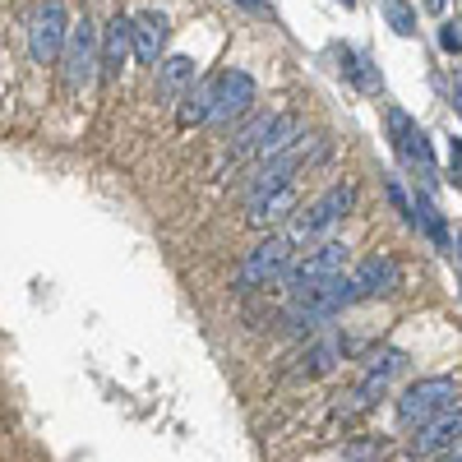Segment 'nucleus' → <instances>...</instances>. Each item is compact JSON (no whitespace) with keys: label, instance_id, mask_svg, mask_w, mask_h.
Listing matches in <instances>:
<instances>
[{"label":"nucleus","instance_id":"13","mask_svg":"<svg viewBox=\"0 0 462 462\" xmlns=\"http://www.w3.org/2000/svg\"><path fill=\"white\" fill-rule=\"evenodd\" d=\"M300 134H305V121H300L296 111L268 116V125H263V139H259V148H254V158H259V162H263V158H278V152H287Z\"/></svg>","mask_w":462,"mask_h":462},{"label":"nucleus","instance_id":"2","mask_svg":"<svg viewBox=\"0 0 462 462\" xmlns=\"http://www.w3.org/2000/svg\"><path fill=\"white\" fill-rule=\"evenodd\" d=\"M346 245L342 241H324V245H315L310 254H305L300 263L291 259L287 263V273L278 278L282 287H287V296L296 300V296H310V291H319L324 282H333V278H342L346 273Z\"/></svg>","mask_w":462,"mask_h":462},{"label":"nucleus","instance_id":"5","mask_svg":"<svg viewBox=\"0 0 462 462\" xmlns=\"http://www.w3.org/2000/svg\"><path fill=\"white\" fill-rule=\"evenodd\" d=\"M65 32H69V14H65V0H42L28 19V56L37 65H56L60 47H65Z\"/></svg>","mask_w":462,"mask_h":462},{"label":"nucleus","instance_id":"19","mask_svg":"<svg viewBox=\"0 0 462 462\" xmlns=\"http://www.w3.org/2000/svg\"><path fill=\"white\" fill-rule=\"evenodd\" d=\"M189 84H195V60H189V56H171V60H158V88H162L167 97L185 93Z\"/></svg>","mask_w":462,"mask_h":462},{"label":"nucleus","instance_id":"10","mask_svg":"<svg viewBox=\"0 0 462 462\" xmlns=\"http://www.w3.org/2000/svg\"><path fill=\"white\" fill-rule=\"evenodd\" d=\"M167 37H171V28H167V14H158V10L130 19V51H134L143 65H158V60H162Z\"/></svg>","mask_w":462,"mask_h":462},{"label":"nucleus","instance_id":"9","mask_svg":"<svg viewBox=\"0 0 462 462\" xmlns=\"http://www.w3.org/2000/svg\"><path fill=\"white\" fill-rule=\"evenodd\" d=\"M346 287H352L356 300H370V296H389L402 287V268L393 254H365L356 263V273H346Z\"/></svg>","mask_w":462,"mask_h":462},{"label":"nucleus","instance_id":"29","mask_svg":"<svg viewBox=\"0 0 462 462\" xmlns=\"http://www.w3.org/2000/svg\"><path fill=\"white\" fill-rule=\"evenodd\" d=\"M342 5H346V10H352V5H356V0H342Z\"/></svg>","mask_w":462,"mask_h":462},{"label":"nucleus","instance_id":"11","mask_svg":"<svg viewBox=\"0 0 462 462\" xmlns=\"http://www.w3.org/2000/svg\"><path fill=\"white\" fill-rule=\"evenodd\" d=\"M457 430H462L457 407L444 411V416H435V420H426V426H416V435H411V457H435V453L457 448Z\"/></svg>","mask_w":462,"mask_h":462},{"label":"nucleus","instance_id":"26","mask_svg":"<svg viewBox=\"0 0 462 462\" xmlns=\"http://www.w3.org/2000/svg\"><path fill=\"white\" fill-rule=\"evenodd\" d=\"M236 5H245V10H254V14H273V5H268V0H236Z\"/></svg>","mask_w":462,"mask_h":462},{"label":"nucleus","instance_id":"3","mask_svg":"<svg viewBox=\"0 0 462 462\" xmlns=\"http://www.w3.org/2000/svg\"><path fill=\"white\" fill-rule=\"evenodd\" d=\"M457 407V374H439V379H416L411 389L398 398V420L407 430L426 426V420L444 416Z\"/></svg>","mask_w":462,"mask_h":462},{"label":"nucleus","instance_id":"1","mask_svg":"<svg viewBox=\"0 0 462 462\" xmlns=\"http://www.w3.org/2000/svg\"><path fill=\"white\" fill-rule=\"evenodd\" d=\"M352 204H356V185H346V180H337V185H328L324 195L310 204V208H296L287 222V236H291V245H310V241H324L328 231L352 213Z\"/></svg>","mask_w":462,"mask_h":462},{"label":"nucleus","instance_id":"8","mask_svg":"<svg viewBox=\"0 0 462 462\" xmlns=\"http://www.w3.org/2000/svg\"><path fill=\"white\" fill-rule=\"evenodd\" d=\"M254 106V79L245 69H222L213 79V111H208V125H231Z\"/></svg>","mask_w":462,"mask_h":462},{"label":"nucleus","instance_id":"18","mask_svg":"<svg viewBox=\"0 0 462 462\" xmlns=\"http://www.w3.org/2000/svg\"><path fill=\"white\" fill-rule=\"evenodd\" d=\"M208 111H213V79H199L180 93V121L185 125H208Z\"/></svg>","mask_w":462,"mask_h":462},{"label":"nucleus","instance_id":"7","mask_svg":"<svg viewBox=\"0 0 462 462\" xmlns=\"http://www.w3.org/2000/svg\"><path fill=\"white\" fill-rule=\"evenodd\" d=\"M389 139H393V148H398V158H402L407 171H416L420 180H430V176H435L430 139H426V130H420L402 106H389Z\"/></svg>","mask_w":462,"mask_h":462},{"label":"nucleus","instance_id":"27","mask_svg":"<svg viewBox=\"0 0 462 462\" xmlns=\"http://www.w3.org/2000/svg\"><path fill=\"white\" fill-rule=\"evenodd\" d=\"M370 453H374V448H370V444H356V448H352V462H365V457H370Z\"/></svg>","mask_w":462,"mask_h":462},{"label":"nucleus","instance_id":"16","mask_svg":"<svg viewBox=\"0 0 462 462\" xmlns=\"http://www.w3.org/2000/svg\"><path fill=\"white\" fill-rule=\"evenodd\" d=\"M337 69L352 79L361 93H379L383 88V79H379V69H374V60H370V51H356V47H337Z\"/></svg>","mask_w":462,"mask_h":462},{"label":"nucleus","instance_id":"28","mask_svg":"<svg viewBox=\"0 0 462 462\" xmlns=\"http://www.w3.org/2000/svg\"><path fill=\"white\" fill-rule=\"evenodd\" d=\"M426 10H435V14H439V10H444V0H426Z\"/></svg>","mask_w":462,"mask_h":462},{"label":"nucleus","instance_id":"20","mask_svg":"<svg viewBox=\"0 0 462 462\" xmlns=\"http://www.w3.org/2000/svg\"><path fill=\"white\" fill-rule=\"evenodd\" d=\"M379 10H383V23L398 37H416V5H407V0H379Z\"/></svg>","mask_w":462,"mask_h":462},{"label":"nucleus","instance_id":"6","mask_svg":"<svg viewBox=\"0 0 462 462\" xmlns=\"http://www.w3.org/2000/svg\"><path fill=\"white\" fill-rule=\"evenodd\" d=\"M60 69H65L69 88H88L97 79V28L88 14L79 23H69L65 47H60Z\"/></svg>","mask_w":462,"mask_h":462},{"label":"nucleus","instance_id":"14","mask_svg":"<svg viewBox=\"0 0 462 462\" xmlns=\"http://www.w3.org/2000/svg\"><path fill=\"white\" fill-rule=\"evenodd\" d=\"M296 208H300L296 185H282V189H273V195H263V199H250V204H245V217H250V226H278V222H287Z\"/></svg>","mask_w":462,"mask_h":462},{"label":"nucleus","instance_id":"25","mask_svg":"<svg viewBox=\"0 0 462 462\" xmlns=\"http://www.w3.org/2000/svg\"><path fill=\"white\" fill-rule=\"evenodd\" d=\"M457 176H462V152H457V139L448 143V180L457 185Z\"/></svg>","mask_w":462,"mask_h":462},{"label":"nucleus","instance_id":"17","mask_svg":"<svg viewBox=\"0 0 462 462\" xmlns=\"http://www.w3.org/2000/svg\"><path fill=\"white\" fill-rule=\"evenodd\" d=\"M324 337H315L310 346H305V365H300V374H324V370H333L337 361H342V352H346V342L337 337V333H328V328H319Z\"/></svg>","mask_w":462,"mask_h":462},{"label":"nucleus","instance_id":"24","mask_svg":"<svg viewBox=\"0 0 462 462\" xmlns=\"http://www.w3.org/2000/svg\"><path fill=\"white\" fill-rule=\"evenodd\" d=\"M383 189H389V204H393V208H398V213L407 217V213H411V199H407V189H402V185H398L393 176H389V180H383Z\"/></svg>","mask_w":462,"mask_h":462},{"label":"nucleus","instance_id":"21","mask_svg":"<svg viewBox=\"0 0 462 462\" xmlns=\"http://www.w3.org/2000/svg\"><path fill=\"white\" fill-rule=\"evenodd\" d=\"M407 370V352H398V346H383V352H374L370 361H365V374H374V379H383L389 383L393 374H402Z\"/></svg>","mask_w":462,"mask_h":462},{"label":"nucleus","instance_id":"4","mask_svg":"<svg viewBox=\"0 0 462 462\" xmlns=\"http://www.w3.org/2000/svg\"><path fill=\"white\" fill-rule=\"evenodd\" d=\"M296 259V245L287 231H273V236H263L245 263H241V273H236V291H254V287H268V282H278L287 273V263Z\"/></svg>","mask_w":462,"mask_h":462},{"label":"nucleus","instance_id":"22","mask_svg":"<svg viewBox=\"0 0 462 462\" xmlns=\"http://www.w3.org/2000/svg\"><path fill=\"white\" fill-rule=\"evenodd\" d=\"M263 125H268V116H254V121L231 139V162H241V158H250V152L259 148V139H263Z\"/></svg>","mask_w":462,"mask_h":462},{"label":"nucleus","instance_id":"23","mask_svg":"<svg viewBox=\"0 0 462 462\" xmlns=\"http://www.w3.org/2000/svg\"><path fill=\"white\" fill-rule=\"evenodd\" d=\"M439 51H448V56H457V51H462V32H457V19H444V23H439Z\"/></svg>","mask_w":462,"mask_h":462},{"label":"nucleus","instance_id":"15","mask_svg":"<svg viewBox=\"0 0 462 462\" xmlns=\"http://www.w3.org/2000/svg\"><path fill=\"white\" fill-rule=\"evenodd\" d=\"M407 222L426 231V236H430V241H435L444 254H457V241L448 236V222H444V213L435 208V199L426 195V189H420V195L411 199V213H407Z\"/></svg>","mask_w":462,"mask_h":462},{"label":"nucleus","instance_id":"12","mask_svg":"<svg viewBox=\"0 0 462 462\" xmlns=\"http://www.w3.org/2000/svg\"><path fill=\"white\" fill-rule=\"evenodd\" d=\"M130 56V19L125 14H111V23L97 32V74L102 79H116Z\"/></svg>","mask_w":462,"mask_h":462}]
</instances>
